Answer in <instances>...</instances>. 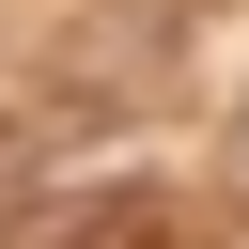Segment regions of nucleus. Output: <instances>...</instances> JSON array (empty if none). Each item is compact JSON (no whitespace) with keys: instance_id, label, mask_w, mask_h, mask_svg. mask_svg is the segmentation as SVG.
I'll list each match as a JSON object with an SVG mask.
<instances>
[{"instance_id":"obj_1","label":"nucleus","mask_w":249,"mask_h":249,"mask_svg":"<svg viewBox=\"0 0 249 249\" xmlns=\"http://www.w3.org/2000/svg\"><path fill=\"white\" fill-rule=\"evenodd\" d=\"M233 156H249V124H233Z\"/></svg>"}]
</instances>
